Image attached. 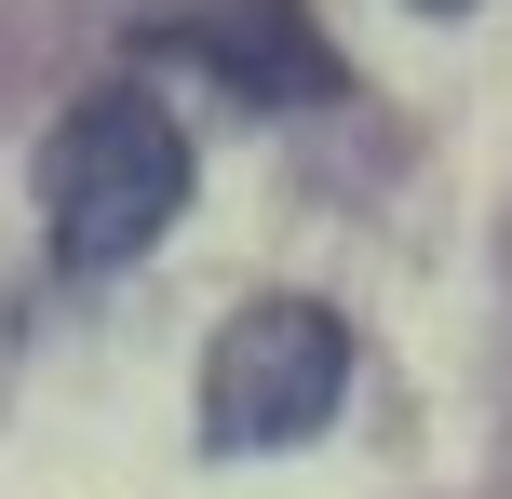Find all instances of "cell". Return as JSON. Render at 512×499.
Masks as SVG:
<instances>
[{"instance_id": "4", "label": "cell", "mask_w": 512, "mask_h": 499, "mask_svg": "<svg viewBox=\"0 0 512 499\" xmlns=\"http://www.w3.org/2000/svg\"><path fill=\"white\" fill-rule=\"evenodd\" d=\"M418 14H472V0H418Z\"/></svg>"}, {"instance_id": "1", "label": "cell", "mask_w": 512, "mask_h": 499, "mask_svg": "<svg viewBox=\"0 0 512 499\" xmlns=\"http://www.w3.org/2000/svg\"><path fill=\"white\" fill-rule=\"evenodd\" d=\"M189 216V122L149 81H95L41 149V230L68 270H122Z\"/></svg>"}, {"instance_id": "2", "label": "cell", "mask_w": 512, "mask_h": 499, "mask_svg": "<svg viewBox=\"0 0 512 499\" xmlns=\"http://www.w3.org/2000/svg\"><path fill=\"white\" fill-rule=\"evenodd\" d=\"M337 392H351V324H337L324 297H256L203 351V446H230V459L310 446V432L337 419Z\"/></svg>"}, {"instance_id": "3", "label": "cell", "mask_w": 512, "mask_h": 499, "mask_svg": "<svg viewBox=\"0 0 512 499\" xmlns=\"http://www.w3.org/2000/svg\"><path fill=\"white\" fill-rule=\"evenodd\" d=\"M162 54H203L256 108H324L337 95V54H324V27H310V0H203Z\"/></svg>"}]
</instances>
